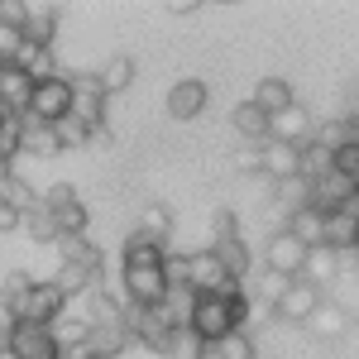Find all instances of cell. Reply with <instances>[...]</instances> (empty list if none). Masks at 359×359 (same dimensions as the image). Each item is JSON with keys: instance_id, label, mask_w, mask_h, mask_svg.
I'll use <instances>...</instances> for the list:
<instances>
[{"instance_id": "38", "label": "cell", "mask_w": 359, "mask_h": 359, "mask_svg": "<svg viewBox=\"0 0 359 359\" xmlns=\"http://www.w3.org/2000/svg\"><path fill=\"white\" fill-rule=\"evenodd\" d=\"M211 355L216 359H254V340L245 331H235V335H225L221 345H211Z\"/></svg>"}, {"instance_id": "35", "label": "cell", "mask_w": 359, "mask_h": 359, "mask_svg": "<svg viewBox=\"0 0 359 359\" xmlns=\"http://www.w3.org/2000/svg\"><path fill=\"white\" fill-rule=\"evenodd\" d=\"M25 225H29V235H34L39 245H43V240H48V245H57V240H62V235H57V221H53V211H48L43 201H39V206H34V211L25 216Z\"/></svg>"}, {"instance_id": "49", "label": "cell", "mask_w": 359, "mask_h": 359, "mask_svg": "<svg viewBox=\"0 0 359 359\" xmlns=\"http://www.w3.org/2000/svg\"><path fill=\"white\" fill-rule=\"evenodd\" d=\"M20 221H25V216H20L15 206H0V235H10V230H15Z\"/></svg>"}, {"instance_id": "1", "label": "cell", "mask_w": 359, "mask_h": 359, "mask_svg": "<svg viewBox=\"0 0 359 359\" xmlns=\"http://www.w3.org/2000/svg\"><path fill=\"white\" fill-rule=\"evenodd\" d=\"M15 311H20V326H48V331H53L57 321L67 316V297H62V287H57L53 278H48V283L39 278L25 297L15 302Z\"/></svg>"}, {"instance_id": "32", "label": "cell", "mask_w": 359, "mask_h": 359, "mask_svg": "<svg viewBox=\"0 0 359 359\" xmlns=\"http://www.w3.org/2000/svg\"><path fill=\"white\" fill-rule=\"evenodd\" d=\"M130 82H135V57H130V53L111 57V62L101 67V86H106V96H120Z\"/></svg>"}, {"instance_id": "37", "label": "cell", "mask_w": 359, "mask_h": 359, "mask_svg": "<svg viewBox=\"0 0 359 359\" xmlns=\"http://www.w3.org/2000/svg\"><path fill=\"white\" fill-rule=\"evenodd\" d=\"M139 230L154 235V240H168V235H172V206H163V201L144 206V225H139Z\"/></svg>"}, {"instance_id": "50", "label": "cell", "mask_w": 359, "mask_h": 359, "mask_svg": "<svg viewBox=\"0 0 359 359\" xmlns=\"http://www.w3.org/2000/svg\"><path fill=\"white\" fill-rule=\"evenodd\" d=\"M340 211H345V216H350V221H355V225H359V192H355V196H350V201H345V206H340Z\"/></svg>"}, {"instance_id": "43", "label": "cell", "mask_w": 359, "mask_h": 359, "mask_svg": "<svg viewBox=\"0 0 359 359\" xmlns=\"http://www.w3.org/2000/svg\"><path fill=\"white\" fill-rule=\"evenodd\" d=\"M211 235H216V245H221V240H240V216H235L230 206H221L216 221H211Z\"/></svg>"}, {"instance_id": "45", "label": "cell", "mask_w": 359, "mask_h": 359, "mask_svg": "<svg viewBox=\"0 0 359 359\" xmlns=\"http://www.w3.org/2000/svg\"><path fill=\"white\" fill-rule=\"evenodd\" d=\"M20 48H25V34H15V29L0 25V62H15V57H20Z\"/></svg>"}, {"instance_id": "8", "label": "cell", "mask_w": 359, "mask_h": 359, "mask_svg": "<svg viewBox=\"0 0 359 359\" xmlns=\"http://www.w3.org/2000/svg\"><path fill=\"white\" fill-rule=\"evenodd\" d=\"M168 278L163 269H125V297L135 306H163L168 302Z\"/></svg>"}, {"instance_id": "10", "label": "cell", "mask_w": 359, "mask_h": 359, "mask_svg": "<svg viewBox=\"0 0 359 359\" xmlns=\"http://www.w3.org/2000/svg\"><path fill=\"white\" fill-rule=\"evenodd\" d=\"M206 82H196V77H182V82L168 91V115L172 120H196V115L206 111Z\"/></svg>"}, {"instance_id": "28", "label": "cell", "mask_w": 359, "mask_h": 359, "mask_svg": "<svg viewBox=\"0 0 359 359\" xmlns=\"http://www.w3.org/2000/svg\"><path fill=\"white\" fill-rule=\"evenodd\" d=\"M340 264H345V254H335V249H311V254H306V283H316V287H321V283H331V278H340Z\"/></svg>"}, {"instance_id": "25", "label": "cell", "mask_w": 359, "mask_h": 359, "mask_svg": "<svg viewBox=\"0 0 359 359\" xmlns=\"http://www.w3.org/2000/svg\"><path fill=\"white\" fill-rule=\"evenodd\" d=\"M287 230H292L306 249H321L326 245V211H316V206H311V211H297V216H287Z\"/></svg>"}, {"instance_id": "19", "label": "cell", "mask_w": 359, "mask_h": 359, "mask_svg": "<svg viewBox=\"0 0 359 359\" xmlns=\"http://www.w3.org/2000/svg\"><path fill=\"white\" fill-rule=\"evenodd\" d=\"M25 154H34V158H53V154H62L57 125H43V120L25 115Z\"/></svg>"}, {"instance_id": "3", "label": "cell", "mask_w": 359, "mask_h": 359, "mask_svg": "<svg viewBox=\"0 0 359 359\" xmlns=\"http://www.w3.org/2000/svg\"><path fill=\"white\" fill-rule=\"evenodd\" d=\"M125 326H130V335H135L139 345H149V350H158V355H163L168 340H172V321H168L163 306H135V302H125Z\"/></svg>"}, {"instance_id": "47", "label": "cell", "mask_w": 359, "mask_h": 359, "mask_svg": "<svg viewBox=\"0 0 359 359\" xmlns=\"http://www.w3.org/2000/svg\"><path fill=\"white\" fill-rule=\"evenodd\" d=\"M235 168H240V172H264V149L245 144V149L235 154Z\"/></svg>"}, {"instance_id": "39", "label": "cell", "mask_w": 359, "mask_h": 359, "mask_svg": "<svg viewBox=\"0 0 359 359\" xmlns=\"http://www.w3.org/2000/svg\"><path fill=\"white\" fill-rule=\"evenodd\" d=\"M53 221H57V235H86V206L72 201V206L53 211Z\"/></svg>"}, {"instance_id": "20", "label": "cell", "mask_w": 359, "mask_h": 359, "mask_svg": "<svg viewBox=\"0 0 359 359\" xmlns=\"http://www.w3.org/2000/svg\"><path fill=\"white\" fill-rule=\"evenodd\" d=\"M15 67H25L29 82H53L57 77V62H53V48H39V43H25L20 48V57H15Z\"/></svg>"}, {"instance_id": "36", "label": "cell", "mask_w": 359, "mask_h": 359, "mask_svg": "<svg viewBox=\"0 0 359 359\" xmlns=\"http://www.w3.org/2000/svg\"><path fill=\"white\" fill-rule=\"evenodd\" d=\"M20 149H25V115H10L0 125V163H10Z\"/></svg>"}, {"instance_id": "29", "label": "cell", "mask_w": 359, "mask_h": 359, "mask_svg": "<svg viewBox=\"0 0 359 359\" xmlns=\"http://www.w3.org/2000/svg\"><path fill=\"white\" fill-rule=\"evenodd\" d=\"M345 326H350V316H345V306H340V302H321V306H316V316L306 321V331H311V335H326V340L340 335Z\"/></svg>"}, {"instance_id": "13", "label": "cell", "mask_w": 359, "mask_h": 359, "mask_svg": "<svg viewBox=\"0 0 359 359\" xmlns=\"http://www.w3.org/2000/svg\"><path fill=\"white\" fill-rule=\"evenodd\" d=\"M29 101H34L29 72L15 67V62H5V67H0V106H10L15 115H29Z\"/></svg>"}, {"instance_id": "48", "label": "cell", "mask_w": 359, "mask_h": 359, "mask_svg": "<svg viewBox=\"0 0 359 359\" xmlns=\"http://www.w3.org/2000/svg\"><path fill=\"white\" fill-rule=\"evenodd\" d=\"M34 283H39V278H29L25 269H15V273H5V292H10V297L20 302V297H25V292L34 287Z\"/></svg>"}, {"instance_id": "17", "label": "cell", "mask_w": 359, "mask_h": 359, "mask_svg": "<svg viewBox=\"0 0 359 359\" xmlns=\"http://www.w3.org/2000/svg\"><path fill=\"white\" fill-rule=\"evenodd\" d=\"M273 201L287 211V216L311 211V206H316V182H311V177H287V182H278V187H273Z\"/></svg>"}, {"instance_id": "9", "label": "cell", "mask_w": 359, "mask_h": 359, "mask_svg": "<svg viewBox=\"0 0 359 359\" xmlns=\"http://www.w3.org/2000/svg\"><path fill=\"white\" fill-rule=\"evenodd\" d=\"M10 359H62V345L48 326H20L10 335Z\"/></svg>"}, {"instance_id": "15", "label": "cell", "mask_w": 359, "mask_h": 359, "mask_svg": "<svg viewBox=\"0 0 359 359\" xmlns=\"http://www.w3.org/2000/svg\"><path fill=\"white\" fill-rule=\"evenodd\" d=\"M125 269H163L168 259V245L163 240H154V235H144V230H135L130 240H125Z\"/></svg>"}, {"instance_id": "44", "label": "cell", "mask_w": 359, "mask_h": 359, "mask_svg": "<svg viewBox=\"0 0 359 359\" xmlns=\"http://www.w3.org/2000/svg\"><path fill=\"white\" fill-rule=\"evenodd\" d=\"M72 201H82L72 182H57V187H48V192H43V206H48V211H62V206H72Z\"/></svg>"}, {"instance_id": "24", "label": "cell", "mask_w": 359, "mask_h": 359, "mask_svg": "<svg viewBox=\"0 0 359 359\" xmlns=\"http://www.w3.org/2000/svg\"><path fill=\"white\" fill-rule=\"evenodd\" d=\"M350 196H355V182H350L345 172H331V177H321V182H316V211H326V216H331V211H340Z\"/></svg>"}, {"instance_id": "31", "label": "cell", "mask_w": 359, "mask_h": 359, "mask_svg": "<svg viewBox=\"0 0 359 359\" xmlns=\"http://www.w3.org/2000/svg\"><path fill=\"white\" fill-rule=\"evenodd\" d=\"M163 355L168 359H206V355H211V345H206L192 326H182V331H172V340H168Z\"/></svg>"}, {"instance_id": "2", "label": "cell", "mask_w": 359, "mask_h": 359, "mask_svg": "<svg viewBox=\"0 0 359 359\" xmlns=\"http://www.w3.org/2000/svg\"><path fill=\"white\" fill-rule=\"evenodd\" d=\"M77 106V91H72V77H53V82L34 86V101H29V115L43 120V125H62Z\"/></svg>"}, {"instance_id": "40", "label": "cell", "mask_w": 359, "mask_h": 359, "mask_svg": "<svg viewBox=\"0 0 359 359\" xmlns=\"http://www.w3.org/2000/svg\"><path fill=\"white\" fill-rule=\"evenodd\" d=\"M163 278H168V287H192V259L187 254H168Z\"/></svg>"}, {"instance_id": "11", "label": "cell", "mask_w": 359, "mask_h": 359, "mask_svg": "<svg viewBox=\"0 0 359 359\" xmlns=\"http://www.w3.org/2000/svg\"><path fill=\"white\" fill-rule=\"evenodd\" d=\"M230 125H235V135L245 139V144H254V149H264L269 139H273V120L259 111L254 101H245V106H235L230 111Z\"/></svg>"}, {"instance_id": "53", "label": "cell", "mask_w": 359, "mask_h": 359, "mask_svg": "<svg viewBox=\"0 0 359 359\" xmlns=\"http://www.w3.org/2000/svg\"><path fill=\"white\" fill-rule=\"evenodd\" d=\"M0 67H5V62H0Z\"/></svg>"}, {"instance_id": "51", "label": "cell", "mask_w": 359, "mask_h": 359, "mask_svg": "<svg viewBox=\"0 0 359 359\" xmlns=\"http://www.w3.org/2000/svg\"><path fill=\"white\" fill-rule=\"evenodd\" d=\"M0 355H10V335L0 331Z\"/></svg>"}, {"instance_id": "4", "label": "cell", "mask_w": 359, "mask_h": 359, "mask_svg": "<svg viewBox=\"0 0 359 359\" xmlns=\"http://www.w3.org/2000/svg\"><path fill=\"white\" fill-rule=\"evenodd\" d=\"M192 331L201 335L206 345H221L225 335H235V316H230V297H225V292H211V297L196 302Z\"/></svg>"}, {"instance_id": "18", "label": "cell", "mask_w": 359, "mask_h": 359, "mask_svg": "<svg viewBox=\"0 0 359 359\" xmlns=\"http://www.w3.org/2000/svg\"><path fill=\"white\" fill-rule=\"evenodd\" d=\"M254 106H259V111H264L269 120H273V115L292 111L297 101H292V86L283 82V77H264V82L254 86Z\"/></svg>"}, {"instance_id": "23", "label": "cell", "mask_w": 359, "mask_h": 359, "mask_svg": "<svg viewBox=\"0 0 359 359\" xmlns=\"http://www.w3.org/2000/svg\"><path fill=\"white\" fill-rule=\"evenodd\" d=\"M39 201H43V196L34 192L25 177H15V172H0V206H15L20 216H29Z\"/></svg>"}, {"instance_id": "22", "label": "cell", "mask_w": 359, "mask_h": 359, "mask_svg": "<svg viewBox=\"0 0 359 359\" xmlns=\"http://www.w3.org/2000/svg\"><path fill=\"white\" fill-rule=\"evenodd\" d=\"M57 254H62V264H77V269L101 273V249L91 245L86 235H62V240H57Z\"/></svg>"}, {"instance_id": "46", "label": "cell", "mask_w": 359, "mask_h": 359, "mask_svg": "<svg viewBox=\"0 0 359 359\" xmlns=\"http://www.w3.org/2000/svg\"><path fill=\"white\" fill-rule=\"evenodd\" d=\"M0 331H5V335L20 331V311H15V297H10L5 287H0Z\"/></svg>"}, {"instance_id": "41", "label": "cell", "mask_w": 359, "mask_h": 359, "mask_svg": "<svg viewBox=\"0 0 359 359\" xmlns=\"http://www.w3.org/2000/svg\"><path fill=\"white\" fill-rule=\"evenodd\" d=\"M57 139H62V149H82L86 139H96V130H91V125H82L77 115H67V120L57 125Z\"/></svg>"}, {"instance_id": "21", "label": "cell", "mask_w": 359, "mask_h": 359, "mask_svg": "<svg viewBox=\"0 0 359 359\" xmlns=\"http://www.w3.org/2000/svg\"><path fill=\"white\" fill-rule=\"evenodd\" d=\"M57 34V5H29V20H25V43H39L48 48Z\"/></svg>"}, {"instance_id": "27", "label": "cell", "mask_w": 359, "mask_h": 359, "mask_svg": "<svg viewBox=\"0 0 359 359\" xmlns=\"http://www.w3.org/2000/svg\"><path fill=\"white\" fill-rule=\"evenodd\" d=\"M326 249H335V254L359 249V225L350 221L345 211H331V216H326Z\"/></svg>"}, {"instance_id": "5", "label": "cell", "mask_w": 359, "mask_h": 359, "mask_svg": "<svg viewBox=\"0 0 359 359\" xmlns=\"http://www.w3.org/2000/svg\"><path fill=\"white\" fill-rule=\"evenodd\" d=\"M306 254H311V249H306L292 230H273V235H269V273L302 278L306 273Z\"/></svg>"}, {"instance_id": "52", "label": "cell", "mask_w": 359, "mask_h": 359, "mask_svg": "<svg viewBox=\"0 0 359 359\" xmlns=\"http://www.w3.org/2000/svg\"><path fill=\"white\" fill-rule=\"evenodd\" d=\"M0 172H5V163H0Z\"/></svg>"}, {"instance_id": "16", "label": "cell", "mask_w": 359, "mask_h": 359, "mask_svg": "<svg viewBox=\"0 0 359 359\" xmlns=\"http://www.w3.org/2000/svg\"><path fill=\"white\" fill-rule=\"evenodd\" d=\"M187 259H192V287L201 292V297L221 292L225 283H230V273H225V264L216 259V249H201V254H187Z\"/></svg>"}, {"instance_id": "34", "label": "cell", "mask_w": 359, "mask_h": 359, "mask_svg": "<svg viewBox=\"0 0 359 359\" xmlns=\"http://www.w3.org/2000/svg\"><path fill=\"white\" fill-rule=\"evenodd\" d=\"M216 249V259L225 264V273L230 278H245L249 273V249H245V240H221V245H211Z\"/></svg>"}, {"instance_id": "12", "label": "cell", "mask_w": 359, "mask_h": 359, "mask_svg": "<svg viewBox=\"0 0 359 359\" xmlns=\"http://www.w3.org/2000/svg\"><path fill=\"white\" fill-rule=\"evenodd\" d=\"M264 172L278 182H287V177H302V149L297 144H278V139H269L264 144Z\"/></svg>"}, {"instance_id": "26", "label": "cell", "mask_w": 359, "mask_h": 359, "mask_svg": "<svg viewBox=\"0 0 359 359\" xmlns=\"http://www.w3.org/2000/svg\"><path fill=\"white\" fill-rule=\"evenodd\" d=\"M130 340H135V335H130V326H91V331H86V345H91L101 359L125 355V345H130Z\"/></svg>"}, {"instance_id": "33", "label": "cell", "mask_w": 359, "mask_h": 359, "mask_svg": "<svg viewBox=\"0 0 359 359\" xmlns=\"http://www.w3.org/2000/svg\"><path fill=\"white\" fill-rule=\"evenodd\" d=\"M53 283L62 287V297H77V292H91V287L101 283V273H91V269H77V264H62Z\"/></svg>"}, {"instance_id": "7", "label": "cell", "mask_w": 359, "mask_h": 359, "mask_svg": "<svg viewBox=\"0 0 359 359\" xmlns=\"http://www.w3.org/2000/svg\"><path fill=\"white\" fill-rule=\"evenodd\" d=\"M72 91H77L72 115L82 125H91V130H106V86H101V72H77L72 77Z\"/></svg>"}, {"instance_id": "14", "label": "cell", "mask_w": 359, "mask_h": 359, "mask_svg": "<svg viewBox=\"0 0 359 359\" xmlns=\"http://www.w3.org/2000/svg\"><path fill=\"white\" fill-rule=\"evenodd\" d=\"M273 139L278 144H297V149H306V144L316 139V120H311V111L292 106V111L273 115Z\"/></svg>"}, {"instance_id": "6", "label": "cell", "mask_w": 359, "mask_h": 359, "mask_svg": "<svg viewBox=\"0 0 359 359\" xmlns=\"http://www.w3.org/2000/svg\"><path fill=\"white\" fill-rule=\"evenodd\" d=\"M326 302V297H321V287H316V283H306V278H292V283H287V292H283V297H278L273 302V316L278 321H311V316H316V306Z\"/></svg>"}, {"instance_id": "42", "label": "cell", "mask_w": 359, "mask_h": 359, "mask_svg": "<svg viewBox=\"0 0 359 359\" xmlns=\"http://www.w3.org/2000/svg\"><path fill=\"white\" fill-rule=\"evenodd\" d=\"M25 20H29V0H0V25L25 34Z\"/></svg>"}, {"instance_id": "54", "label": "cell", "mask_w": 359, "mask_h": 359, "mask_svg": "<svg viewBox=\"0 0 359 359\" xmlns=\"http://www.w3.org/2000/svg\"><path fill=\"white\" fill-rule=\"evenodd\" d=\"M355 321H359V316H355Z\"/></svg>"}, {"instance_id": "30", "label": "cell", "mask_w": 359, "mask_h": 359, "mask_svg": "<svg viewBox=\"0 0 359 359\" xmlns=\"http://www.w3.org/2000/svg\"><path fill=\"white\" fill-rule=\"evenodd\" d=\"M335 172V149H326V144H306L302 149V177H311V182H321V177H331Z\"/></svg>"}]
</instances>
